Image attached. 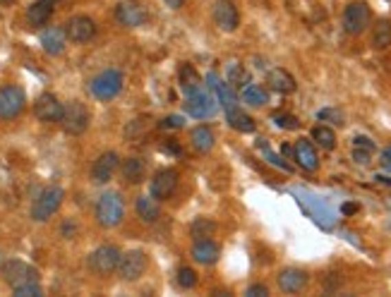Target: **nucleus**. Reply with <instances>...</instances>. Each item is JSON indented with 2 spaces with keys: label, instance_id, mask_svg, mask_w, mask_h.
Here are the masks:
<instances>
[{
  "label": "nucleus",
  "instance_id": "obj_18",
  "mask_svg": "<svg viewBox=\"0 0 391 297\" xmlns=\"http://www.w3.org/2000/svg\"><path fill=\"white\" fill-rule=\"evenodd\" d=\"M293 156H295V161L300 163V168L310 170V173H315V170L320 168V156H317L315 151V144L307 142V139H298L295 149H293Z\"/></svg>",
  "mask_w": 391,
  "mask_h": 297
},
{
  "label": "nucleus",
  "instance_id": "obj_13",
  "mask_svg": "<svg viewBox=\"0 0 391 297\" xmlns=\"http://www.w3.org/2000/svg\"><path fill=\"white\" fill-rule=\"evenodd\" d=\"M118 165H120V156L115 154V151H104V154L94 161V165H91V180H94L96 185H106L113 178Z\"/></svg>",
  "mask_w": 391,
  "mask_h": 297
},
{
  "label": "nucleus",
  "instance_id": "obj_34",
  "mask_svg": "<svg viewBox=\"0 0 391 297\" xmlns=\"http://www.w3.org/2000/svg\"><path fill=\"white\" fill-rule=\"evenodd\" d=\"M178 285H180V288H185V290L194 288V285H197V274H194L190 266H183V269H178Z\"/></svg>",
  "mask_w": 391,
  "mask_h": 297
},
{
  "label": "nucleus",
  "instance_id": "obj_2",
  "mask_svg": "<svg viewBox=\"0 0 391 297\" xmlns=\"http://www.w3.org/2000/svg\"><path fill=\"white\" fill-rule=\"evenodd\" d=\"M60 123H63V130H65L67 134H72V137L85 134L87 128H89V123H91L89 108H87L82 101H70V104L63 106Z\"/></svg>",
  "mask_w": 391,
  "mask_h": 297
},
{
  "label": "nucleus",
  "instance_id": "obj_7",
  "mask_svg": "<svg viewBox=\"0 0 391 297\" xmlns=\"http://www.w3.org/2000/svg\"><path fill=\"white\" fill-rule=\"evenodd\" d=\"M120 257H123V252L115 245H101L89 254V269L99 276H109L118 269Z\"/></svg>",
  "mask_w": 391,
  "mask_h": 297
},
{
  "label": "nucleus",
  "instance_id": "obj_48",
  "mask_svg": "<svg viewBox=\"0 0 391 297\" xmlns=\"http://www.w3.org/2000/svg\"><path fill=\"white\" fill-rule=\"evenodd\" d=\"M281 151H283V156H293V149L288 147V144H283V147H281Z\"/></svg>",
  "mask_w": 391,
  "mask_h": 297
},
{
  "label": "nucleus",
  "instance_id": "obj_36",
  "mask_svg": "<svg viewBox=\"0 0 391 297\" xmlns=\"http://www.w3.org/2000/svg\"><path fill=\"white\" fill-rule=\"evenodd\" d=\"M12 293L17 297H38L43 295V290H41V283H32V285H22V288L12 290Z\"/></svg>",
  "mask_w": 391,
  "mask_h": 297
},
{
  "label": "nucleus",
  "instance_id": "obj_32",
  "mask_svg": "<svg viewBox=\"0 0 391 297\" xmlns=\"http://www.w3.org/2000/svg\"><path fill=\"white\" fill-rule=\"evenodd\" d=\"M228 84L233 86H245L250 84V75H247V70L243 65H238V62H233V65H228Z\"/></svg>",
  "mask_w": 391,
  "mask_h": 297
},
{
  "label": "nucleus",
  "instance_id": "obj_11",
  "mask_svg": "<svg viewBox=\"0 0 391 297\" xmlns=\"http://www.w3.org/2000/svg\"><path fill=\"white\" fill-rule=\"evenodd\" d=\"M175 187H178V170L164 168V170H159L154 178H151L149 192H151V197H154L156 202H164V199H168L170 194L175 192Z\"/></svg>",
  "mask_w": 391,
  "mask_h": 297
},
{
  "label": "nucleus",
  "instance_id": "obj_43",
  "mask_svg": "<svg viewBox=\"0 0 391 297\" xmlns=\"http://www.w3.org/2000/svg\"><path fill=\"white\" fill-rule=\"evenodd\" d=\"M379 163H382L384 170H389V173H391V147H387L382 151V156H379Z\"/></svg>",
  "mask_w": 391,
  "mask_h": 297
},
{
  "label": "nucleus",
  "instance_id": "obj_35",
  "mask_svg": "<svg viewBox=\"0 0 391 297\" xmlns=\"http://www.w3.org/2000/svg\"><path fill=\"white\" fill-rule=\"evenodd\" d=\"M273 123H276V128H281V130H298L300 128V123H298L295 115H288V113H276L273 115Z\"/></svg>",
  "mask_w": 391,
  "mask_h": 297
},
{
  "label": "nucleus",
  "instance_id": "obj_8",
  "mask_svg": "<svg viewBox=\"0 0 391 297\" xmlns=\"http://www.w3.org/2000/svg\"><path fill=\"white\" fill-rule=\"evenodd\" d=\"M372 22V10L368 3H350L344 10V29L350 36H360Z\"/></svg>",
  "mask_w": 391,
  "mask_h": 297
},
{
  "label": "nucleus",
  "instance_id": "obj_49",
  "mask_svg": "<svg viewBox=\"0 0 391 297\" xmlns=\"http://www.w3.org/2000/svg\"><path fill=\"white\" fill-rule=\"evenodd\" d=\"M0 3H3V5H10V3H14V0H0Z\"/></svg>",
  "mask_w": 391,
  "mask_h": 297
},
{
  "label": "nucleus",
  "instance_id": "obj_39",
  "mask_svg": "<svg viewBox=\"0 0 391 297\" xmlns=\"http://www.w3.org/2000/svg\"><path fill=\"white\" fill-rule=\"evenodd\" d=\"M353 158H355V163L368 165V163H370V158H372V151H368V149H358V147H355V149H353Z\"/></svg>",
  "mask_w": 391,
  "mask_h": 297
},
{
  "label": "nucleus",
  "instance_id": "obj_5",
  "mask_svg": "<svg viewBox=\"0 0 391 297\" xmlns=\"http://www.w3.org/2000/svg\"><path fill=\"white\" fill-rule=\"evenodd\" d=\"M24 106H27V94H24L22 86L17 84L0 86V120L19 118Z\"/></svg>",
  "mask_w": 391,
  "mask_h": 297
},
{
  "label": "nucleus",
  "instance_id": "obj_51",
  "mask_svg": "<svg viewBox=\"0 0 391 297\" xmlns=\"http://www.w3.org/2000/svg\"><path fill=\"white\" fill-rule=\"evenodd\" d=\"M51 3H56V0H51Z\"/></svg>",
  "mask_w": 391,
  "mask_h": 297
},
{
  "label": "nucleus",
  "instance_id": "obj_42",
  "mask_svg": "<svg viewBox=\"0 0 391 297\" xmlns=\"http://www.w3.org/2000/svg\"><path fill=\"white\" fill-rule=\"evenodd\" d=\"M245 295L247 297H267L269 295V288H267V285H262V283H257V285H250Z\"/></svg>",
  "mask_w": 391,
  "mask_h": 297
},
{
  "label": "nucleus",
  "instance_id": "obj_40",
  "mask_svg": "<svg viewBox=\"0 0 391 297\" xmlns=\"http://www.w3.org/2000/svg\"><path fill=\"white\" fill-rule=\"evenodd\" d=\"M320 120H334L336 125H344V115H341L339 110H331V108L322 110V113H320Z\"/></svg>",
  "mask_w": 391,
  "mask_h": 297
},
{
  "label": "nucleus",
  "instance_id": "obj_29",
  "mask_svg": "<svg viewBox=\"0 0 391 297\" xmlns=\"http://www.w3.org/2000/svg\"><path fill=\"white\" fill-rule=\"evenodd\" d=\"M312 139L326 151H331L336 147V132L331 128H326V125H317V128L312 130Z\"/></svg>",
  "mask_w": 391,
  "mask_h": 297
},
{
  "label": "nucleus",
  "instance_id": "obj_27",
  "mask_svg": "<svg viewBox=\"0 0 391 297\" xmlns=\"http://www.w3.org/2000/svg\"><path fill=\"white\" fill-rule=\"evenodd\" d=\"M137 213H139V218H142L144 223H154L156 218L161 216L159 202H156V199L151 197V194H149V197L144 194V197L137 199Z\"/></svg>",
  "mask_w": 391,
  "mask_h": 297
},
{
  "label": "nucleus",
  "instance_id": "obj_19",
  "mask_svg": "<svg viewBox=\"0 0 391 297\" xmlns=\"http://www.w3.org/2000/svg\"><path fill=\"white\" fill-rule=\"evenodd\" d=\"M267 84H269V89L278 91V94H293L295 86H298L295 77H293L288 70H283V67H273V70H269Z\"/></svg>",
  "mask_w": 391,
  "mask_h": 297
},
{
  "label": "nucleus",
  "instance_id": "obj_23",
  "mask_svg": "<svg viewBox=\"0 0 391 297\" xmlns=\"http://www.w3.org/2000/svg\"><path fill=\"white\" fill-rule=\"evenodd\" d=\"M51 14H53V3H51V0H36V3H32V5H29V10H27L29 27H43V24H48Z\"/></svg>",
  "mask_w": 391,
  "mask_h": 297
},
{
  "label": "nucleus",
  "instance_id": "obj_4",
  "mask_svg": "<svg viewBox=\"0 0 391 297\" xmlns=\"http://www.w3.org/2000/svg\"><path fill=\"white\" fill-rule=\"evenodd\" d=\"M0 271H3L5 283H8L12 290L22 288V285L38 283V271L34 269L32 264H27V261L10 259V261H5V264L0 266Z\"/></svg>",
  "mask_w": 391,
  "mask_h": 297
},
{
  "label": "nucleus",
  "instance_id": "obj_44",
  "mask_svg": "<svg viewBox=\"0 0 391 297\" xmlns=\"http://www.w3.org/2000/svg\"><path fill=\"white\" fill-rule=\"evenodd\" d=\"M166 3V8H170V10H180L185 5V0H164Z\"/></svg>",
  "mask_w": 391,
  "mask_h": 297
},
{
  "label": "nucleus",
  "instance_id": "obj_10",
  "mask_svg": "<svg viewBox=\"0 0 391 297\" xmlns=\"http://www.w3.org/2000/svg\"><path fill=\"white\" fill-rule=\"evenodd\" d=\"M65 34H67V41L87 43L96 36V22L91 17H87V14H75V17L67 19Z\"/></svg>",
  "mask_w": 391,
  "mask_h": 297
},
{
  "label": "nucleus",
  "instance_id": "obj_21",
  "mask_svg": "<svg viewBox=\"0 0 391 297\" xmlns=\"http://www.w3.org/2000/svg\"><path fill=\"white\" fill-rule=\"evenodd\" d=\"M307 285V274L300 269H286L278 274V288L283 293H300Z\"/></svg>",
  "mask_w": 391,
  "mask_h": 297
},
{
  "label": "nucleus",
  "instance_id": "obj_50",
  "mask_svg": "<svg viewBox=\"0 0 391 297\" xmlns=\"http://www.w3.org/2000/svg\"><path fill=\"white\" fill-rule=\"evenodd\" d=\"M0 266H3V257H0Z\"/></svg>",
  "mask_w": 391,
  "mask_h": 297
},
{
  "label": "nucleus",
  "instance_id": "obj_46",
  "mask_svg": "<svg viewBox=\"0 0 391 297\" xmlns=\"http://www.w3.org/2000/svg\"><path fill=\"white\" fill-rule=\"evenodd\" d=\"M164 151H170V154H180V147L175 144V139H170L168 144H164Z\"/></svg>",
  "mask_w": 391,
  "mask_h": 297
},
{
  "label": "nucleus",
  "instance_id": "obj_28",
  "mask_svg": "<svg viewBox=\"0 0 391 297\" xmlns=\"http://www.w3.org/2000/svg\"><path fill=\"white\" fill-rule=\"evenodd\" d=\"M372 46L377 51H384V48L391 46V22L389 19H379L372 27Z\"/></svg>",
  "mask_w": 391,
  "mask_h": 297
},
{
  "label": "nucleus",
  "instance_id": "obj_47",
  "mask_svg": "<svg viewBox=\"0 0 391 297\" xmlns=\"http://www.w3.org/2000/svg\"><path fill=\"white\" fill-rule=\"evenodd\" d=\"M375 180H377V182H384V185H391V178H384V175H377Z\"/></svg>",
  "mask_w": 391,
  "mask_h": 297
},
{
  "label": "nucleus",
  "instance_id": "obj_41",
  "mask_svg": "<svg viewBox=\"0 0 391 297\" xmlns=\"http://www.w3.org/2000/svg\"><path fill=\"white\" fill-rule=\"evenodd\" d=\"M353 147H358V149H368V151H372L375 154V142L370 137H363V134H358V137L353 139Z\"/></svg>",
  "mask_w": 391,
  "mask_h": 297
},
{
  "label": "nucleus",
  "instance_id": "obj_25",
  "mask_svg": "<svg viewBox=\"0 0 391 297\" xmlns=\"http://www.w3.org/2000/svg\"><path fill=\"white\" fill-rule=\"evenodd\" d=\"M178 77H180V86H183L185 96H190V94H194V91L202 89V77H199V72L194 70L192 65H188V62L180 65Z\"/></svg>",
  "mask_w": 391,
  "mask_h": 297
},
{
  "label": "nucleus",
  "instance_id": "obj_37",
  "mask_svg": "<svg viewBox=\"0 0 391 297\" xmlns=\"http://www.w3.org/2000/svg\"><path fill=\"white\" fill-rule=\"evenodd\" d=\"M260 149L264 151V154H267V158H269V161H271V163H273V165H276V168H281V170H291V165H288V163H283V161H281V158H278V156H276V154H271V151H269V149H267V144H264V142H260Z\"/></svg>",
  "mask_w": 391,
  "mask_h": 297
},
{
  "label": "nucleus",
  "instance_id": "obj_15",
  "mask_svg": "<svg viewBox=\"0 0 391 297\" xmlns=\"http://www.w3.org/2000/svg\"><path fill=\"white\" fill-rule=\"evenodd\" d=\"M214 22L219 24L221 32H236L241 24V12H238L233 0H219L214 5Z\"/></svg>",
  "mask_w": 391,
  "mask_h": 297
},
{
  "label": "nucleus",
  "instance_id": "obj_30",
  "mask_svg": "<svg viewBox=\"0 0 391 297\" xmlns=\"http://www.w3.org/2000/svg\"><path fill=\"white\" fill-rule=\"evenodd\" d=\"M243 101L247 106H264L269 104V94L257 84H245L243 86Z\"/></svg>",
  "mask_w": 391,
  "mask_h": 297
},
{
  "label": "nucleus",
  "instance_id": "obj_9",
  "mask_svg": "<svg viewBox=\"0 0 391 297\" xmlns=\"http://www.w3.org/2000/svg\"><path fill=\"white\" fill-rule=\"evenodd\" d=\"M118 276L123 281H128V283H132V281L142 278V274L146 271V254L142 250H130L125 252L123 257H120V264H118Z\"/></svg>",
  "mask_w": 391,
  "mask_h": 297
},
{
  "label": "nucleus",
  "instance_id": "obj_24",
  "mask_svg": "<svg viewBox=\"0 0 391 297\" xmlns=\"http://www.w3.org/2000/svg\"><path fill=\"white\" fill-rule=\"evenodd\" d=\"M190 142H192V149L197 151V154H209V151L214 149V132L212 128H207V125H199V128H194L192 132H190Z\"/></svg>",
  "mask_w": 391,
  "mask_h": 297
},
{
  "label": "nucleus",
  "instance_id": "obj_12",
  "mask_svg": "<svg viewBox=\"0 0 391 297\" xmlns=\"http://www.w3.org/2000/svg\"><path fill=\"white\" fill-rule=\"evenodd\" d=\"M185 113L192 115V118H197V120L212 118V115L216 113V104H214V99L207 94V91L199 89L185 99Z\"/></svg>",
  "mask_w": 391,
  "mask_h": 297
},
{
  "label": "nucleus",
  "instance_id": "obj_16",
  "mask_svg": "<svg viewBox=\"0 0 391 297\" xmlns=\"http://www.w3.org/2000/svg\"><path fill=\"white\" fill-rule=\"evenodd\" d=\"M34 115L41 123H60L63 118V104L53 94H41L34 104Z\"/></svg>",
  "mask_w": 391,
  "mask_h": 297
},
{
  "label": "nucleus",
  "instance_id": "obj_31",
  "mask_svg": "<svg viewBox=\"0 0 391 297\" xmlns=\"http://www.w3.org/2000/svg\"><path fill=\"white\" fill-rule=\"evenodd\" d=\"M216 233V223L212 218H197V221L190 226V235L194 240H204V237H212Z\"/></svg>",
  "mask_w": 391,
  "mask_h": 297
},
{
  "label": "nucleus",
  "instance_id": "obj_22",
  "mask_svg": "<svg viewBox=\"0 0 391 297\" xmlns=\"http://www.w3.org/2000/svg\"><path fill=\"white\" fill-rule=\"evenodd\" d=\"M120 175L128 185H142L146 180V165L142 158H125L120 163Z\"/></svg>",
  "mask_w": 391,
  "mask_h": 297
},
{
  "label": "nucleus",
  "instance_id": "obj_3",
  "mask_svg": "<svg viewBox=\"0 0 391 297\" xmlns=\"http://www.w3.org/2000/svg\"><path fill=\"white\" fill-rule=\"evenodd\" d=\"M63 199H65L63 187H56V185H53V187H46L36 199H34L32 211H29V213H32V218L36 223H43V221H48V218H51L58 209H60Z\"/></svg>",
  "mask_w": 391,
  "mask_h": 297
},
{
  "label": "nucleus",
  "instance_id": "obj_14",
  "mask_svg": "<svg viewBox=\"0 0 391 297\" xmlns=\"http://www.w3.org/2000/svg\"><path fill=\"white\" fill-rule=\"evenodd\" d=\"M115 19H118L120 27H128V29L142 27V24L146 22V10L142 8L139 3H135V0H123V3H118V8H115Z\"/></svg>",
  "mask_w": 391,
  "mask_h": 297
},
{
  "label": "nucleus",
  "instance_id": "obj_26",
  "mask_svg": "<svg viewBox=\"0 0 391 297\" xmlns=\"http://www.w3.org/2000/svg\"><path fill=\"white\" fill-rule=\"evenodd\" d=\"M226 115H228V123H231L233 130H238V132H243V134L255 132V120H252L247 113H243L238 106H236V108H231V110H226Z\"/></svg>",
  "mask_w": 391,
  "mask_h": 297
},
{
  "label": "nucleus",
  "instance_id": "obj_17",
  "mask_svg": "<svg viewBox=\"0 0 391 297\" xmlns=\"http://www.w3.org/2000/svg\"><path fill=\"white\" fill-rule=\"evenodd\" d=\"M41 46L48 56H60L67 46V34L65 27H48L41 32Z\"/></svg>",
  "mask_w": 391,
  "mask_h": 297
},
{
  "label": "nucleus",
  "instance_id": "obj_6",
  "mask_svg": "<svg viewBox=\"0 0 391 297\" xmlns=\"http://www.w3.org/2000/svg\"><path fill=\"white\" fill-rule=\"evenodd\" d=\"M94 99L99 101H111L123 91V75L118 70H104L91 80L89 84Z\"/></svg>",
  "mask_w": 391,
  "mask_h": 297
},
{
  "label": "nucleus",
  "instance_id": "obj_33",
  "mask_svg": "<svg viewBox=\"0 0 391 297\" xmlns=\"http://www.w3.org/2000/svg\"><path fill=\"white\" fill-rule=\"evenodd\" d=\"M214 89L219 91V99H221L223 108H226V110L236 108V106H238V99H236V94H233L231 84H216V86H214Z\"/></svg>",
  "mask_w": 391,
  "mask_h": 297
},
{
  "label": "nucleus",
  "instance_id": "obj_20",
  "mask_svg": "<svg viewBox=\"0 0 391 297\" xmlns=\"http://www.w3.org/2000/svg\"><path fill=\"white\" fill-rule=\"evenodd\" d=\"M219 254H221V250H219L216 242H212L209 237H204V240H194V245H192V259L194 261H199V264H204V266L216 264Z\"/></svg>",
  "mask_w": 391,
  "mask_h": 297
},
{
  "label": "nucleus",
  "instance_id": "obj_1",
  "mask_svg": "<svg viewBox=\"0 0 391 297\" xmlns=\"http://www.w3.org/2000/svg\"><path fill=\"white\" fill-rule=\"evenodd\" d=\"M125 216V202L118 192H106L96 202V221L104 228H115L123 223Z\"/></svg>",
  "mask_w": 391,
  "mask_h": 297
},
{
  "label": "nucleus",
  "instance_id": "obj_38",
  "mask_svg": "<svg viewBox=\"0 0 391 297\" xmlns=\"http://www.w3.org/2000/svg\"><path fill=\"white\" fill-rule=\"evenodd\" d=\"M185 125V120L180 118V115H168L166 120H161V128L164 130H178V128H183Z\"/></svg>",
  "mask_w": 391,
  "mask_h": 297
},
{
  "label": "nucleus",
  "instance_id": "obj_45",
  "mask_svg": "<svg viewBox=\"0 0 391 297\" xmlns=\"http://www.w3.org/2000/svg\"><path fill=\"white\" fill-rule=\"evenodd\" d=\"M358 209H360L358 204H344V206H341V211H344L346 216H350V213H355Z\"/></svg>",
  "mask_w": 391,
  "mask_h": 297
}]
</instances>
